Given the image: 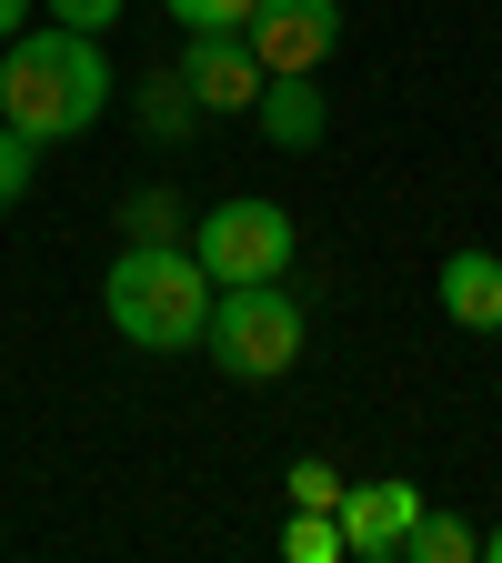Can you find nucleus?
<instances>
[{
	"label": "nucleus",
	"instance_id": "20e7f679",
	"mask_svg": "<svg viewBox=\"0 0 502 563\" xmlns=\"http://www.w3.org/2000/svg\"><path fill=\"white\" fill-rule=\"evenodd\" d=\"M191 252H201V272L232 292V282H281V272H292V252H302V232H292V211H281V201L242 191V201H211V211H201Z\"/></svg>",
	"mask_w": 502,
	"mask_h": 563
},
{
	"label": "nucleus",
	"instance_id": "9b49d317",
	"mask_svg": "<svg viewBox=\"0 0 502 563\" xmlns=\"http://www.w3.org/2000/svg\"><path fill=\"white\" fill-rule=\"evenodd\" d=\"M472 553H482V533H472L462 514H422V523L402 533V553H392V563H472Z\"/></svg>",
	"mask_w": 502,
	"mask_h": 563
},
{
	"label": "nucleus",
	"instance_id": "f257e3e1",
	"mask_svg": "<svg viewBox=\"0 0 502 563\" xmlns=\"http://www.w3.org/2000/svg\"><path fill=\"white\" fill-rule=\"evenodd\" d=\"M111 111V60L91 31H21L11 51H0V121L31 131L41 152L51 141H81L91 121Z\"/></svg>",
	"mask_w": 502,
	"mask_h": 563
},
{
	"label": "nucleus",
	"instance_id": "dca6fc26",
	"mask_svg": "<svg viewBox=\"0 0 502 563\" xmlns=\"http://www.w3.org/2000/svg\"><path fill=\"white\" fill-rule=\"evenodd\" d=\"M161 11H171L181 31H242V21H252V0H161Z\"/></svg>",
	"mask_w": 502,
	"mask_h": 563
},
{
	"label": "nucleus",
	"instance_id": "423d86ee",
	"mask_svg": "<svg viewBox=\"0 0 502 563\" xmlns=\"http://www.w3.org/2000/svg\"><path fill=\"white\" fill-rule=\"evenodd\" d=\"M332 514H342L352 563H392L402 533L422 523V483H402V473H392V483H342V504H332Z\"/></svg>",
	"mask_w": 502,
	"mask_h": 563
},
{
	"label": "nucleus",
	"instance_id": "7ed1b4c3",
	"mask_svg": "<svg viewBox=\"0 0 502 563\" xmlns=\"http://www.w3.org/2000/svg\"><path fill=\"white\" fill-rule=\"evenodd\" d=\"M312 342V312L281 292V282H232L211 292V322H201V352L222 363L232 383H281Z\"/></svg>",
	"mask_w": 502,
	"mask_h": 563
},
{
	"label": "nucleus",
	"instance_id": "9d476101",
	"mask_svg": "<svg viewBox=\"0 0 502 563\" xmlns=\"http://www.w3.org/2000/svg\"><path fill=\"white\" fill-rule=\"evenodd\" d=\"M131 121L152 131V141H181V131L201 121V101H191V81H181V70H152V81L131 91Z\"/></svg>",
	"mask_w": 502,
	"mask_h": 563
},
{
	"label": "nucleus",
	"instance_id": "0eeeda50",
	"mask_svg": "<svg viewBox=\"0 0 502 563\" xmlns=\"http://www.w3.org/2000/svg\"><path fill=\"white\" fill-rule=\"evenodd\" d=\"M171 70L191 81V101H201V111H252V101H261V60H252V41H242V31H191Z\"/></svg>",
	"mask_w": 502,
	"mask_h": 563
},
{
	"label": "nucleus",
	"instance_id": "a211bd4d",
	"mask_svg": "<svg viewBox=\"0 0 502 563\" xmlns=\"http://www.w3.org/2000/svg\"><path fill=\"white\" fill-rule=\"evenodd\" d=\"M21 21H31V0H0V41H21Z\"/></svg>",
	"mask_w": 502,
	"mask_h": 563
},
{
	"label": "nucleus",
	"instance_id": "4468645a",
	"mask_svg": "<svg viewBox=\"0 0 502 563\" xmlns=\"http://www.w3.org/2000/svg\"><path fill=\"white\" fill-rule=\"evenodd\" d=\"M31 172H41V141H31V131H11V121H0V211H11V201L31 191Z\"/></svg>",
	"mask_w": 502,
	"mask_h": 563
},
{
	"label": "nucleus",
	"instance_id": "f03ea898",
	"mask_svg": "<svg viewBox=\"0 0 502 563\" xmlns=\"http://www.w3.org/2000/svg\"><path fill=\"white\" fill-rule=\"evenodd\" d=\"M211 292L222 282L201 272V252L181 242H131L101 282V312L131 352H201V322H211Z\"/></svg>",
	"mask_w": 502,
	"mask_h": 563
},
{
	"label": "nucleus",
	"instance_id": "39448f33",
	"mask_svg": "<svg viewBox=\"0 0 502 563\" xmlns=\"http://www.w3.org/2000/svg\"><path fill=\"white\" fill-rule=\"evenodd\" d=\"M242 41L261 70H322L342 51V0H252Z\"/></svg>",
	"mask_w": 502,
	"mask_h": 563
},
{
	"label": "nucleus",
	"instance_id": "6e6552de",
	"mask_svg": "<svg viewBox=\"0 0 502 563\" xmlns=\"http://www.w3.org/2000/svg\"><path fill=\"white\" fill-rule=\"evenodd\" d=\"M252 121H261V141L271 152H312L322 141V70H261V101H252Z\"/></svg>",
	"mask_w": 502,
	"mask_h": 563
},
{
	"label": "nucleus",
	"instance_id": "f8f14e48",
	"mask_svg": "<svg viewBox=\"0 0 502 563\" xmlns=\"http://www.w3.org/2000/svg\"><path fill=\"white\" fill-rule=\"evenodd\" d=\"M281 553H292V563H352L342 514H302V504H292V523H281Z\"/></svg>",
	"mask_w": 502,
	"mask_h": 563
},
{
	"label": "nucleus",
	"instance_id": "f3484780",
	"mask_svg": "<svg viewBox=\"0 0 502 563\" xmlns=\"http://www.w3.org/2000/svg\"><path fill=\"white\" fill-rule=\"evenodd\" d=\"M41 11H51L60 31H91V41H101V31H111V21L131 11V0H41Z\"/></svg>",
	"mask_w": 502,
	"mask_h": 563
},
{
	"label": "nucleus",
	"instance_id": "2eb2a0df",
	"mask_svg": "<svg viewBox=\"0 0 502 563\" xmlns=\"http://www.w3.org/2000/svg\"><path fill=\"white\" fill-rule=\"evenodd\" d=\"M281 483H292V504H302V514H332V504H342V473H332L322 453H302V463L281 473Z\"/></svg>",
	"mask_w": 502,
	"mask_h": 563
},
{
	"label": "nucleus",
	"instance_id": "1a4fd4ad",
	"mask_svg": "<svg viewBox=\"0 0 502 563\" xmlns=\"http://www.w3.org/2000/svg\"><path fill=\"white\" fill-rule=\"evenodd\" d=\"M433 302H443V322H462V332H502V262L472 242V252H453L443 272H433Z\"/></svg>",
	"mask_w": 502,
	"mask_h": 563
},
{
	"label": "nucleus",
	"instance_id": "ddd939ff",
	"mask_svg": "<svg viewBox=\"0 0 502 563\" xmlns=\"http://www.w3.org/2000/svg\"><path fill=\"white\" fill-rule=\"evenodd\" d=\"M121 232H131V242H181V201H171V191H131V201H121Z\"/></svg>",
	"mask_w": 502,
	"mask_h": 563
},
{
	"label": "nucleus",
	"instance_id": "6ab92c4d",
	"mask_svg": "<svg viewBox=\"0 0 502 563\" xmlns=\"http://www.w3.org/2000/svg\"><path fill=\"white\" fill-rule=\"evenodd\" d=\"M482 563H502V523H492V533H482Z\"/></svg>",
	"mask_w": 502,
	"mask_h": 563
}]
</instances>
